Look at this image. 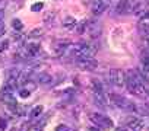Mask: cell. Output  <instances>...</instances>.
I'll return each mask as SVG.
<instances>
[{
    "mask_svg": "<svg viewBox=\"0 0 149 131\" xmlns=\"http://www.w3.org/2000/svg\"><path fill=\"white\" fill-rule=\"evenodd\" d=\"M5 29H6L5 22H3V21H0V38H2V35L5 34Z\"/></svg>",
    "mask_w": 149,
    "mask_h": 131,
    "instance_id": "28",
    "label": "cell"
},
{
    "mask_svg": "<svg viewBox=\"0 0 149 131\" xmlns=\"http://www.w3.org/2000/svg\"><path fill=\"white\" fill-rule=\"evenodd\" d=\"M108 80L116 87L123 89L126 86V71H123L120 69H111L110 73H108Z\"/></svg>",
    "mask_w": 149,
    "mask_h": 131,
    "instance_id": "2",
    "label": "cell"
},
{
    "mask_svg": "<svg viewBox=\"0 0 149 131\" xmlns=\"http://www.w3.org/2000/svg\"><path fill=\"white\" fill-rule=\"evenodd\" d=\"M108 101L116 105L117 108H121L124 111H130V112H134V108H136V103L130 102L129 99H126L121 95H117V93H110L108 95Z\"/></svg>",
    "mask_w": 149,
    "mask_h": 131,
    "instance_id": "1",
    "label": "cell"
},
{
    "mask_svg": "<svg viewBox=\"0 0 149 131\" xmlns=\"http://www.w3.org/2000/svg\"><path fill=\"white\" fill-rule=\"evenodd\" d=\"M37 80H38V83H41V85H48V83L53 82V77L48 73H38L37 74Z\"/></svg>",
    "mask_w": 149,
    "mask_h": 131,
    "instance_id": "13",
    "label": "cell"
},
{
    "mask_svg": "<svg viewBox=\"0 0 149 131\" xmlns=\"http://www.w3.org/2000/svg\"><path fill=\"white\" fill-rule=\"evenodd\" d=\"M19 86L18 83V77H12V76H6V82H5V89L7 90H16V87Z\"/></svg>",
    "mask_w": 149,
    "mask_h": 131,
    "instance_id": "12",
    "label": "cell"
},
{
    "mask_svg": "<svg viewBox=\"0 0 149 131\" xmlns=\"http://www.w3.org/2000/svg\"><path fill=\"white\" fill-rule=\"evenodd\" d=\"M85 32L89 35V38L95 39V38H98L99 35H101L102 26H101V23H99L98 21H88V22H86V29H85Z\"/></svg>",
    "mask_w": 149,
    "mask_h": 131,
    "instance_id": "5",
    "label": "cell"
},
{
    "mask_svg": "<svg viewBox=\"0 0 149 131\" xmlns=\"http://www.w3.org/2000/svg\"><path fill=\"white\" fill-rule=\"evenodd\" d=\"M138 28H139L140 32H149V10H145V12L140 13Z\"/></svg>",
    "mask_w": 149,
    "mask_h": 131,
    "instance_id": "10",
    "label": "cell"
},
{
    "mask_svg": "<svg viewBox=\"0 0 149 131\" xmlns=\"http://www.w3.org/2000/svg\"><path fill=\"white\" fill-rule=\"evenodd\" d=\"M139 2L138 0H120L116 6V12L118 15H129V13H134L136 7H138Z\"/></svg>",
    "mask_w": 149,
    "mask_h": 131,
    "instance_id": "3",
    "label": "cell"
},
{
    "mask_svg": "<svg viewBox=\"0 0 149 131\" xmlns=\"http://www.w3.org/2000/svg\"><path fill=\"white\" fill-rule=\"evenodd\" d=\"M6 6H7V0H0V12H5Z\"/></svg>",
    "mask_w": 149,
    "mask_h": 131,
    "instance_id": "26",
    "label": "cell"
},
{
    "mask_svg": "<svg viewBox=\"0 0 149 131\" xmlns=\"http://www.w3.org/2000/svg\"><path fill=\"white\" fill-rule=\"evenodd\" d=\"M0 101H2L5 105H7L9 108H13L15 105L18 103L16 102V98H15V95H13V92L12 90H3L2 93H0Z\"/></svg>",
    "mask_w": 149,
    "mask_h": 131,
    "instance_id": "7",
    "label": "cell"
},
{
    "mask_svg": "<svg viewBox=\"0 0 149 131\" xmlns=\"http://www.w3.org/2000/svg\"><path fill=\"white\" fill-rule=\"evenodd\" d=\"M70 45H72L70 41H57L53 45V52H54L56 56H65Z\"/></svg>",
    "mask_w": 149,
    "mask_h": 131,
    "instance_id": "8",
    "label": "cell"
},
{
    "mask_svg": "<svg viewBox=\"0 0 149 131\" xmlns=\"http://www.w3.org/2000/svg\"><path fill=\"white\" fill-rule=\"evenodd\" d=\"M76 66L80 70H94L98 66V63L94 58H80V60H76Z\"/></svg>",
    "mask_w": 149,
    "mask_h": 131,
    "instance_id": "9",
    "label": "cell"
},
{
    "mask_svg": "<svg viewBox=\"0 0 149 131\" xmlns=\"http://www.w3.org/2000/svg\"><path fill=\"white\" fill-rule=\"evenodd\" d=\"M29 95H31V92H29L28 89H25V87L19 90V96H21V98H23V99H27V98H29Z\"/></svg>",
    "mask_w": 149,
    "mask_h": 131,
    "instance_id": "22",
    "label": "cell"
},
{
    "mask_svg": "<svg viewBox=\"0 0 149 131\" xmlns=\"http://www.w3.org/2000/svg\"><path fill=\"white\" fill-rule=\"evenodd\" d=\"M43 29H38V28H37V29H32L31 31V34H29V36H43Z\"/></svg>",
    "mask_w": 149,
    "mask_h": 131,
    "instance_id": "24",
    "label": "cell"
},
{
    "mask_svg": "<svg viewBox=\"0 0 149 131\" xmlns=\"http://www.w3.org/2000/svg\"><path fill=\"white\" fill-rule=\"evenodd\" d=\"M43 7H44V5H43L41 2H40V3H34V5L31 6V10H32V12H40Z\"/></svg>",
    "mask_w": 149,
    "mask_h": 131,
    "instance_id": "23",
    "label": "cell"
},
{
    "mask_svg": "<svg viewBox=\"0 0 149 131\" xmlns=\"http://www.w3.org/2000/svg\"><path fill=\"white\" fill-rule=\"evenodd\" d=\"M43 111H44V108L41 107V105H37V107H34V108L31 109L29 116L32 118V120H35V118H40V116L43 115Z\"/></svg>",
    "mask_w": 149,
    "mask_h": 131,
    "instance_id": "17",
    "label": "cell"
},
{
    "mask_svg": "<svg viewBox=\"0 0 149 131\" xmlns=\"http://www.w3.org/2000/svg\"><path fill=\"white\" fill-rule=\"evenodd\" d=\"M6 128H7V121L3 116H0V131H5Z\"/></svg>",
    "mask_w": 149,
    "mask_h": 131,
    "instance_id": "25",
    "label": "cell"
},
{
    "mask_svg": "<svg viewBox=\"0 0 149 131\" xmlns=\"http://www.w3.org/2000/svg\"><path fill=\"white\" fill-rule=\"evenodd\" d=\"M23 87H25V89H28V90L31 92V90H34V89L37 87V83H35V82H32L31 79H29V80H27V82L23 83Z\"/></svg>",
    "mask_w": 149,
    "mask_h": 131,
    "instance_id": "20",
    "label": "cell"
},
{
    "mask_svg": "<svg viewBox=\"0 0 149 131\" xmlns=\"http://www.w3.org/2000/svg\"><path fill=\"white\" fill-rule=\"evenodd\" d=\"M12 26H13L16 31H22V29H23V23H22L19 19H13V22H12Z\"/></svg>",
    "mask_w": 149,
    "mask_h": 131,
    "instance_id": "21",
    "label": "cell"
},
{
    "mask_svg": "<svg viewBox=\"0 0 149 131\" xmlns=\"http://www.w3.org/2000/svg\"><path fill=\"white\" fill-rule=\"evenodd\" d=\"M12 111H13L18 116H23V115H27L28 114V108L25 107V105H19V103H16L13 108H10Z\"/></svg>",
    "mask_w": 149,
    "mask_h": 131,
    "instance_id": "15",
    "label": "cell"
},
{
    "mask_svg": "<svg viewBox=\"0 0 149 131\" xmlns=\"http://www.w3.org/2000/svg\"><path fill=\"white\" fill-rule=\"evenodd\" d=\"M111 2L113 0H91V10L95 16L101 15V13H104L108 6L111 5Z\"/></svg>",
    "mask_w": 149,
    "mask_h": 131,
    "instance_id": "6",
    "label": "cell"
},
{
    "mask_svg": "<svg viewBox=\"0 0 149 131\" xmlns=\"http://www.w3.org/2000/svg\"><path fill=\"white\" fill-rule=\"evenodd\" d=\"M9 48V39H0V54H2V52H5L6 50Z\"/></svg>",
    "mask_w": 149,
    "mask_h": 131,
    "instance_id": "19",
    "label": "cell"
},
{
    "mask_svg": "<svg viewBox=\"0 0 149 131\" xmlns=\"http://www.w3.org/2000/svg\"><path fill=\"white\" fill-rule=\"evenodd\" d=\"M94 101H95L96 105H99V107L107 108V99H105L104 93H94Z\"/></svg>",
    "mask_w": 149,
    "mask_h": 131,
    "instance_id": "16",
    "label": "cell"
},
{
    "mask_svg": "<svg viewBox=\"0 0 149 131\" xmlns=\"http://www.w3.org/2000/svg\"><path fill=\"white\" fill-rule=\"evenodd\" d=\"M76 25H78V21L74 19V18H66L65 21H63V26L66 29H69V31H74V28H76Z\"/></svg>",
    "mask_w": 149,
    "mask_h": 131,
    "instance_id": "14",
    "label": "cell"
},
{
    "mask_svg": "<svg viewBox=\"0 0 149 131\" xmlns=\"http://www.w3.org/2000/svg\"><path fill=\"white\" fill-rule=\"evenodd\" d=\"M56 18H57V15H56L54 12H48L47 15L44 16V22H45L48 26H54V25H56V22H54Z\"/></svg>",
    "mask_w": 149,
    "mask_h": 131,
    "instance_id": "18",
    "label": "cell"
},
{
    "mask_svg": "<svg viewBox=\"0 0 149 131\" xmlns=\"http://www.w3.org/2000/svg\"><path fill=\"white\" fill-rule=\"evenodd\" d=\"M89 120L98 125V127H101V128H113V121L110 120L108 116L102 115V114H96V112H91L89 114Z\"/></svg>",
    "mask_w": 149,
    "mask_h": 131,
    "instance_id": "4",
    "label": "cell"
},
{
    "mask_svg": "<svg viewBox=\"0 0 149 131\" xmlns=\"http://www.w3.org/2000/svg\"><path fill=\"white\" fill-rule=\"evenodd\" d=\"M91 131H104V130H102L101 127H98V125H95V127H92V128H91Z\"/></svg>",
    "mask_w": 149,
    "mask_h": 131,
    "instance_id": "30",
    "label": "cell"
},
{
    "mask_svg": "<svg viewBox=\"0 0 149 131\" xmlns=\"http://www.w3.org/2000/svg\"><path fill=\"white\" fill-rule=\"evenodd\" d=\"M56 131H69V128H67L66 125H59V127L56 128Z\"/></svg>",
    "mask_w": 149,
    "mask_h": 131,
    "instance_id": "29",
    "label": "cell"
},
{
    "mask_svg": "<svg viewBox=\"0 0 149 131\" xmlns=\"http://www.w3.org/2000/svg\"><path fill=\"white\" fill-rule=\"evenodd\" d=\"M127 125L132 127L134 131H142L143 127H145V122L142 120H139V118H129V120H127Z\"/></svg>",
    "mask_w": 149,
    "mask_h": 131,
    "instance_id": "11",
    "label": "cell"
},
{
    "mask_svg": "<svg viewBox=\"0 0 149 131\" xmlns=\"http://www.w3.org/2000/svg\"><path fill=\"white\" fill-rule=\"evenodd\" d=\"M116 131H134L132 127H129V125H124V127H120V128H117Z\"/></svg>",
    "mask_w": 149,
    "mask_h": 131,
    "instance_id": "27",
    "label": "cell"
}]
</instances>
